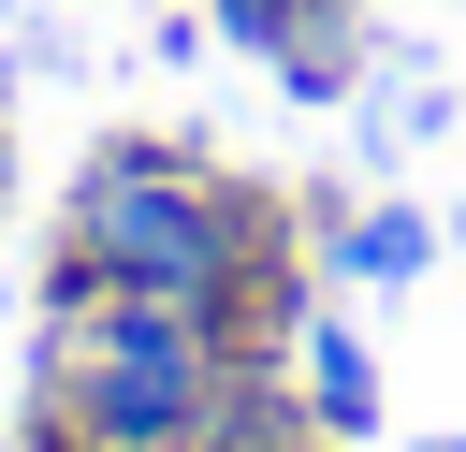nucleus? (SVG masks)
<instances>
[{"mask_svg": "<svg viewBox=\"0 0 466 452\" xmlns=\"http://www.w3.org/2000/svg\"><path fill=\"white\" fill-rule=\"evenodd\" d=\"M58 262H87L116 292H175V306L233 321V350H291V321H306V292L277 262V204L175 131L87 146V175L58 204Z\"/></svg>", "mask_w": 466, "mask_h": 452, "instance_id": "obj_1", "label": "nucleus"}, {"mask_svg": "<svg viewBox=\"0 0 466 452\" xmlns=\"http://www.w3.org/2000/svg\"><path fill=\"white\" fill-rule=\"evenodd\" d=\"M262 350H233V321L175 306V292H116L87 262L44 277V437L58 452H175L218 437L233 379Z\"/></svg>", "mask_w": 466, "mask_h": 452, "instance_id": "obj_2", "label": "nucleus"}, {"mask_svg": "<svg viewBox=\"0 0 466 452\" xmlns=\"http://www.w3.org/2000/svg\"><path fill=\"white\" fill-rule=\"evenodd\" d=\"M291 102H350V58H364V0H204Z\"/></svg>", "mask_w": 466, "mask_h": 452, "instance_id": "obj_3", "label": "nucleus"}, {"mask_svg": "<svg viewBox=\"0 0 466 452\" xmlns=\"http://www.w3.org/2000/svg\"><path fill=\"white\" fill-rule=\"evenodd\" d=\"M291 365H306V423H320L335 452H364V437H379V350L306 306V321H291Z\"/></svg>", "mask_w": 466, "mask_h": 452, "instance_id": "obj_4", "label": "nucleus"}, {"mask_svg": "<svg viewBox=\"0 0 466 452\" xmlns=\"http://www.w3.org/2000/svg\"><path fill=\"white\" fill-rule=\"evenodd\" d=\"M320 248H335V277H350V292H408L451 233H437L422 204H335V233H320Z\"/></svg>", "mask_w": 466, "mask_h": 452, "instance_id": "obj_5", "label": "nucleus"}, {"mask_svg": "<svg viewBox=\"0 0 466 452\" xmlns=\"http://www.w3.org/2000/svg\"><path fill=\"white\" fill-rule=\"evenodd\" d=\"M451 248H466V204H451Z\"/></svg>", "mask_w": 466, "mask_h": 452, "instance_id": "obj_6", "label": "nucleus"}, {"mask_svg": "<svg viewBox=\"0 0 466 452\" xmlns=\"http://www.w3.org/2000/svg\"><path fill=\"white\" fill-rule=\"evenodd\" d=\"M422 452H466V437H422Z\"/></svg>", "mask_w": 466, "mask_h": 452, "instance_id": "obj_7", "label": "nucleus"}]
</instances>
